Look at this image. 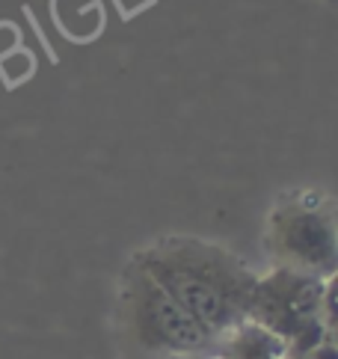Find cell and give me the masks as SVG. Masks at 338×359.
Listing matches in <instances>:
<instances>
[{
	"label": "cell",
	"mask_w": 338,
	"mask_h": 359,
	"mask_svg": "<svg viewBox=\"0 0 338 359\" xmlns=\"http://www.w3.org/2000/svg\"><path fill=\"white\" fill-rule=\"evenodd\" d=\"M246 318L279 336L291 359H303L330 339L332 279L276 264L270 273L255 276Z\"/></svg>",
	"instance_id": "3"
},
{
	"label": "cell",
	"mask_w": 338,
	"mask_h": 359,
	"mask_svg": "<svg viewBox=\"0 0 338 359\" xmlns=\"http://www.w3.org/2000/svg\"><path fill=\"white\" fill-rule=\"evenodd\" d=\"M161 359H211V356H196V353H175V356H161Z\"/></svg>",
	"instance_id": "6"
},
{
	"label": "cell",
	"mask_w": 338,
	"mask_h": 359,
	"mask_svg": "<svg viewBox=\"0 0 338 359\" xmlns=\"http://www.w3.org/2000/svg\"><path fill=\"white\" fill-rule=\"evenodd\" d=\"M119 320L125 341L142 359L175 353L211 356L217 336L190 318L169 294L131 259L119 279Z\"/></svg>",
	"instance_id": "2"
},
{
	"label": "cell",
	"mask_w": 338,
	"mask_h": 359,
	"mask_svg": "<svg viewBox=\"0 0 338 359\" xmlns=\"http://www.w3.org/2000/svg\"><path fill=\"white\" fill-rule=\"evenodd\" d=\"M264 243L279 267L332 279L338 262L332 196L318 187L285 190L267 214Z\"/></svg>",
	"instance_id": "4"
},
{
	"label": "cell",
	"mask_w": 338,
	"mask_h": 359,
	"mask_svg": "<svg viewBox=\"0 0 338 359\" xmlns=\"http://www.w3.org/2000/svg\"><path fill=\"white\" fill-rule=\"evenodd\" d=\"M131 259L211 336L219 339L246 318L255 273L219 243L193 235H163Z\"/></svg>",
	"instance_id": "1"
},
{
	"label": "cell",
	"mask_w": 338,
	"mask_h": 359,
	"mask_svg": "<svg viewBox=\"0 0 338 359\" xmlns=\"http://www.w3.org/2000/svg\"><path fill=\"white\" fill-rule=\"evenodd\" d=\"M211 359H291L288 344L262 324L243 318L217 339Z\"/></svg>",
	"instance_id": "5"
}]
</instances>
